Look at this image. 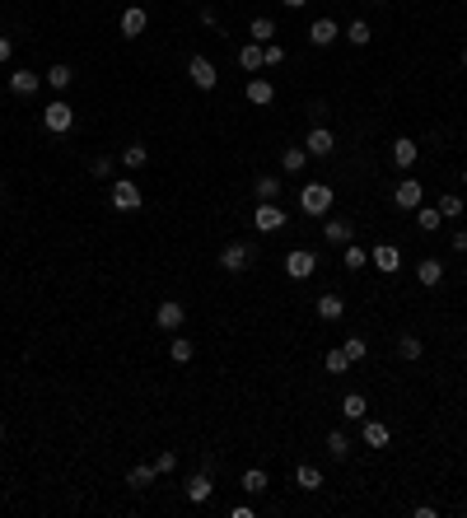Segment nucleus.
<instances>
[{
	"label": "nucleus",
	"mask_w": 467,
	"mask_h": 518,
	"mask_svg": "<svg viewBox=\"0 0 467 518\" xmlns=\"http://www.w3.org/2000/svg\"><path fill=\"white\" fill-rule=\"evenodd\" d=\"M43 126L52 135H66L70 126H75V108H70L66 98H56V103H47V113H43Z\"/></svg>",
	"instance_id": "1"
},
{
	"label": "nucleus",
	"mask_w": 467,
	"mask_h": 518,
	"mask_svg": "<svg viewBox=\"0 0 467 518\" xmlns=\"http://www.w3.org/2000/svg\"><path fill=\"white\" fill-rule=\"evenodd\" d=\"M300 210L304 215H327L332 210V187H323V182H309L300 192Z\"/></svg>",
	"instance_id": "2"
},
{
	"label": "nucleus",
	"mask_w": 467,
	"mask_h": 518,
	"mask_svg": "<svg viewBox=\"0 0 467 518\" xmlns=\"http://www.w3.org/2000/svg\"><path fill=\"white\" fill-rule=\"evenodd\" d=\"M108 201L117 205V210H141L145 196H141V187H136L131 178H117V182H112V192H108Z\"/></svg>",
	"instance_id": "3"
},
{
	"label": "nucleus",
	"mask_w": 467,
	"mask_h": 518,
	"mask_svg": "<svg viewBox=\"0 0 467 518\" xmlns=\"http://www.w3.org/2000/svg\"><path fill=\"white\" fill-rule=\"evenodd\" d=\"M253 229L257 234H276V229H285V210H280L276 201H262L253 215Z\"/></svg>",
	"instance_id": "4"
},
{
	"label": "nucleus",
	"mask_w": 467,
	"mask_h": 518,
	"mask_svg": "<svg viewBox=\"0 0 467 518\" xmlns=\"http://www.w3.org/2000/svg\"><path fill=\"white\" fill-rule=\"evenodd\" d=\"M313 271H318V257H313L309 248H295L285 257V276H290V281H309Z\"/></svg>",
	"instance_id": "5"
},
{
	"label": "nucleus",
	"mask_w": 467,
	"mask_h": 518,
	"mask_svg": "<svg viewBox=\"0 0 467 518\" xmlns=\"http://www.w3.org/2000/svg\"><path fill=\"white\" fill-rule=\"evenodd\" d=\"M182 322H187V308H182L178 299H164V304L155 308V327L159 332H178Z\"/></svg>",
	"instance_id": "6"
},
{
	"label": "nucleus",
	"mask_w": 467,
	"mask_h": 518,
	"mask_svg": "<svg viewBox=\"0 0 467 518\" xmlns=\"http://www.w3.org/2000/svg\"><path fill=\"white\" fill-rule=\"evenodd\" d=\"M421 196H425V187L416 178H402L397 187H392V205H397V210H416V205H421Z\"/></svg>",
	"instance_id": "7"
},
{
	"label": "nucleus",
	"mask_w": 467,
	"mask_h": 518,
	"mask_svg": "<svg viewBox=\"0 0 467 518\" xmlns=\"http://www.w3.org/2000/svg\"><path fill=\"white\" fill-rule=\"evenodd\" d=\"M187 75H192V84H197V89H215V79H220V75H215V66H211L206 57H192V61H187Z\"/></svg>",
	"instance_id": "8"
},
{
	"label": "nucleus",
	"mask_w": 467,
	"mask_h": 518,
	"mask_svg": "<svg viewBox=\"0 0 467 518\" xmlns=\"http://www.w3.org/2000/svg\"><path fill=\"white\" fill-rule=\"evenodd\" d=\"M304 150H309L313 159H327L336 150V135L327 131V126H313V131H309V145H304Z\"/></svg>",
	"instance_id": "9"
},
{
	"label": "nucleus",
	"mask_w": 467,
	"mask_h": 518,
	"mask_svg": "<svg viewBox=\"0 0 467 518\" xmlns=\"http://www.w3.org/2000/svg\"><path fill=\"white\" fill-rule=\"evenodd\" d=\"M336 38H341L336 19H313V23H309V43H313V47H332Z\"/></svg>",
	"instance_id": "10"
},
{
	"label": "nucleus",
	"mask_w": 467,
	"mask_h": 518,
	"mask_svg": "<svg viewBox=\"0 0 467 518\" xmlns=\"http://www.w3.org/2000/svg\"><path fill=\"white\" fill-rule=\"evenodd\" d=\"M416 159H421V145H416L412 135H397V140H392V164H397V169H412Z\"/></svg>",
	"instance_id": "11"
},
{
	"label": "nucleus",
	"mask_w": 467,
	"mask_h": 518,
	"mask_svg": "<svg viewBox=\"0 0 467 518\" xmlns=\"http://www.w3.org/2000/svg\"><path fill=\"white\" fill-rule=\"evenodd\" d=\"M10 89L19 94V98H33V94L43 89V75H38V70H14V75H10Z\"/></svg>",
	"instance_id": "12"
},
{
	"label": "nucleus",
	"mask_w": 467,
	"mask_h": 518,
	"mask_svg": "<svg viewBox=\"0 0 467 518\" xmlns=\"http://www.w3.org/2000/svg\"><path fill=\"white\" fill-rule=\"evenodd\" d=\"M211 472H197V476H187V485H182V495L192 500V505H206V500H211Z\"/></svg>",
	"instance_id": "13"
},
{
	"label": "nucleus",
	"mask_w": 467,
	"mask_h": 518,
	"mask_svg": "<svg viewBox=\"0 0 467 518\" xmlns=\"http://www.w3.org/2000/svg\"><path fill=\"white\" fill-rule=\"evenodd\" d=\"M369 261H374V266H378V271H383V276H392V271H397V266H402V252H397V248H392V243H378V248H374V252H369Z\"/></svg>",
	"instance_id": "14"
},
{
	"label": "nucleus",
	"mask_w": 467,
	"mask_h": 518,
	"mask_svg": "<svg viewBox=\"0 0 467 518\" xmlns=\"http://www.w3.org/2000/svg\"><path fill=\"white\" fill-rule=\"evenodd\" d=\"M416 281H421L425 290H434V285L444 281V261H434V257H421V261H416Z\"/></svg>",
	"instance_id": "15"
},
{
	"label": "nucleus",
	"mask_w": 467,
	"mask_h": 518,
	"mask_svg": "<svg viewBox=\"0 0 467 518\" xmlns=\"http://www.w3.org/2000/svg\"><path fill=\"white\" fill-rule=\"evenodd\" d=\"M248 257H253V248H248V243H229V248L220 252V266H224V271H243Z\"/></svg>",
	"instance_id": "16"
},
{
	"label": "nucleus",
	"mask_w": 467,
	"mask_h": 518,
	"mask_svg": "<svg viewBox=\"0 0 467 518\" xmlns=\"http://www.w3.org/2000/svg\"><path fill=\"white\" fill-rule=\"evenodd\" d=\"M145 23H150V14H145L141 5H126V10H122V33H126V38H141Z\"/></svg>",
	"instance_id": "17"
},
{
	"label": "nucleus",
	"mask_w": 467,
	"mask_h": 518,
	"mask_svg": "<svg viewBox=\"0 0 467 518\" xmlns=\"http://www.w3.org/2000/svg\"><path fill=\"white\" fill-rule=\"evenodd\" d=\"M155 481H159L155 462H141V467H131V472H126V485H131V490H150Z\"/></svg>",
	"instance_id": "18"
},
{
	"label": "nucleus",
	"mask_w": 467,
	"mask_h": 518,
	"mask_svg": "<svg viewBox=\"0 0 467 518\" xmlns=\"http://www.w3.org/2000/svg\"><path fill=\"white\" fill-rule=\"evenodd\" d=\"M276 98V84H271V79H248V103H257V108H267V103Z\"/></svg>",
	"instance_id": "19"
},
{
	"label": "nucleus",
	"mask_w": 467,
	"mask_h": 518,
	"mask_svg": "<svg viewBox=\"0 0 467 518\" xmlns=\"http://www.w3.org/2000/svg\"><path fill=\"white\" fill-rule=\"evenodd\" d=\"M365 444H369V449H388V444H392V429L383 425V420H365Z\"/></svg>",
	"instance_id": "20"
},
{
	"label": "nucleus",
	"mask_w": 467,
	"mask_h": 518,
	"mask_svg": "<svg viewBox=\"0 0 467 518\" xmlns=\"http://www.w3.org/2000/svg\"><path fill=\"white\" fill-rule=\"evenodd\" d=\"M341 313H346V299H341V294H323V299H318V317H323V322H336Z\"/></svg>",
	"instance_id": "21"
},
{
	"label": "nucleus",
	"mask_w": 467,
	"mask_h": 518,
	"mask_svg": "<svg viewBox=\"0 0 467 518\" xmlns=\"http://www.w3.org/2000/svg\"><path fill=\"white\" fill-rule=\"evenodd\" d=\"M323 238H327V243H351V238H356V225H346V220H327Z\"/></svg>",
	"instance_id": "22"
},
{
	"label": "nucleus",
	"mask_w": 467,
	"mask_h": 518,
	"mask_svg": "<svg viewBox=\"0 0 467 518\" xmlns=\"http://www.w3.org/2000/svg\"><path fill=\"white\" fill-rule=\"evenodd\" d=\"M243 490H248V495H267V490H271L267 472H262V467H248V472H243Z\"/></svg>",
	"instance_id": "23"
},
{
	"label": "nucleus",
	"mask_w": 467,
	"mask_h": 518,
	"mask_svg": "<svg viewBox=\"0 0 467 518\" xmlns=\"http://www.w3.org/2000/svg\"><path fill=\"white\" fill-rule=\"evenodd\" d=\"M341 411H346V420H365V416H369V402H365L360 393H346Z\"/></svg>",
	"instance_id": "24"
},
{
	"label": "nucleus",
	"mask_w": 467,
	"mask_h": 518,
	"mask_svg": "<svg viewBox=\"0 0 467 518\" xmlns=\"http://www.w3.org/2000/svg\"><path fill=\"white\" fill-rule=\"evenodd\" d=\"M248 33H253V43H262V47H267L271 38H276V23H271L267 14H257V19H253V28H248Z\"/></svg>",
	"instance_id": "25"
},
{
	"label": "nucleus",
	"mask_w": 467,
	"mask_h": 518,
	"mask_svg": "<svg viewBox=\"0 0 467 518\" xmlns=\"http://www.w3.org/2000/svg\"><path fill=\"white\" fill-rule=\"evenodd\" d=\"M416 225H421V229H425V234H434V229L444 225V215L434 210V205H416Z\"/></svg>",
	"instance_id": "26"
},
{
	"label": "nucleus",
	"mask_w": 467,
	"mask_h": 518,
	"mask_svg": "<svg viewBox=\"0 0 467 518\" xmlns=\"http://www.w3.org/2000/svg\"><path fill=\"white\" fill-rule=\"evenodd\" d=\"M304 164H309V150H304V145H295V150H285V154H280V169H285V173H300Z\"/></svg>",
	"instance_id": "27"
},
{
	"label": "nucleus",
	"mask_w": 467,
	"mask_h": 518,
	"mask_svg": "<svg viewBox=\"0 0 467 518\" xmlns=\"http://www.w3.org/2000/svg\"><path fill=\"white\" fill-rule=\"evenodd\" d=\"M295 485H304V490H318V485H323V472L304 462V467H295Z\"/></svg>",
	"instance_id": "28"
},
{
	"label": "nucleus",
	"mask_w": 467,
	"mask_h": 518,
	"mask_svg": "<svg viewBox=\"0 0 467 518\" xmlns=\"http://www.w3.org/2000/svg\"><path fill=\"white\" fill-rule=\"evenodd\" d=\"M397 355H402V360H421V355H425V341L421 337H397Z\"/></svg>",
	"instance_id": "29"
},
{
	"label": "nucleus",
	"mask_w": 467,
	"mask_h": 518,
	"mask_svg": "<svg viewBox=\"0 0 467 518\" xmlns=\"http://www.w3.org/2000/svg\"><path fill=\"white\" fill-rule=\"evenodd\" d=\"M434 210L444 215V220H458V215H463V196H458V192H444V196H439V205H434Z\"/></svg>",
	"instance_id": "30"
},
{
	"label": "nucleus",
	"mask_w": 467,
	"mask_h": 518,
	"mask_svg": "<svg viewBox=\"0 0 467 518\" xmlns=\"http://www.w3.org/2000/svg\"><path fill=\"white\" fill-rule=\"evenodd\" d=\"M253 192H257V201H276V196H280V182L267 173V178H257V182H253Z\"/></svg>",
	"instance_id": "31"
},
{
	"label": "nucleus",
	"mask_w": 467,
	"mask_h": 518,
	"mask_svg": "<svg viewBox=\"0 0 467 518\" xmlns=\"http://www.w3.org/2000/svg\"><path fill=\"white\" fill-rule=\"evenodd\" d=\"M369 38H374V33H369V23H365V19H356V23H346V43H351V47H365Z\"/></svg>",
	"instance_id": "32"
},
{
	"label": "nucleus",
	"mask_w": 467,
	"mask_h": 518,
	"mask_svg": "<svg viewBox=\"0 0 467 518\" xmlns=\"http://www.w3.org/2000/svg\"><path fill=\"white\" fill-rule=\"evenodd\" d=\"M238 66L243 70H262V43H248L243 52H238Z\"/></svg>",
	"instance_id": "33"
},
{
	"label": "nucleus",
	"mask_w": 467,
	"mask_h": 518,
	"mask_svg": "<svg viewBox=\"0 0 467 518\" xmlns=\"http://www.w3.org/2000/svg\"><path fill=\"white\" fill-rule=\"evenodd\" d=\"M122 164H126V169H145V164H150V150H145V145H126L122 150Z\"/></svg>",
	"instance_id": "34"
},
{
	"label": "nucleus",
	"mask_w": 467,
	"mask_h": 518,
	"mask_svg": "<svg viewBox=\"0 0 467 518\" xmlns=\"http://www.w3.org/2000/svg\"><path fill=\"white\" fill-rule=\"evenodd\" d=\"M70 79H75V70H70V66H52V70H47V84H52V89H70Z\"/></svg>",
	"instance_id": "35"
},
{
	"label": "nucleus",
	"mask_w": 467,
	"mask_h": 518,
	"mask_svg": "<svg viewBox=\"0 0 467 518\" xmlns=\"http://www.w3.org/2000/svg\"><path fill=\"white\" fill-rule=\"evenodd\" d=\"M168 355H173V360H178V364H187L192 355H197V346H192L187 337H173V346H168Z\"/></svg>",
	"instance_id": "36"
},
{
	"label": "nucleus",
	"mask_w": 467,
	"mask_h": 518,
	"mask_svg": "<svg viewBox=\"0 0 467 518\" xmlns=\"http://www.w3.org/2000/svg\"><path fill=\"white\" fill-rule=\"evenodd\" d=\"M346 360H351V364H356V360H365V355H369V346H365V337H346Z\"/></svg>",
	"instance_id": "37"
},
{
	"label": "nucleus",
	"mask_w": 467,
	"mask_h": 518,
	"mask_svg": "<svg viewBox=\"0 0 467 518\" xmlns=\"http://www.w3.org/2000/svg\"><path fill=\"white\" fill-rule=\"evenodd\" d=\"M327 453H332V458H346V453H351V439H346L341 429H332V434H327Z\"/></svg>",
	"instance_id": "38"
},
{
	"label": "nucleus",
	"mask_w": 467,
	"mask_h": 518,
	"mask_svg": "<svg viewBox=\"0 0 467 518\" xmlns=\"http://www.w3.org/2000/svg\"><path fill=\"white\" fill-rule=\"evenodd\" d=\"M280 61H285V47H280V43H267V47H262V66H280Z\"/></svg>",
	"instance_id": "39"
},
{
	"label": "nucleus",
	"mask_w": 467,
	"mask_h": 518,
	"mask_svg": "<svg viewBox=\"0 0 467 518\" xmlns=\"http://www.w3.org/2000/svg\"><path fill=\"white\" fill-rule=\"evenodd\" d=\"M365 261H369V252H365V248H356V243H346V266H351V271H360Z\"/></svg>",
	"instance_id": "40"
},
{
	"label": "nucleus",
	"mask_w": 467,
	"mask_h": 518,
	"mask_svg": "<svg viewBox=\"0 0 467 518\" xmlns=\"http://www.w3.org/2000/svg\"><path fill=\"white\" fill-rule=\"evenodd\" d=\"M346 369H351L346 350H332V355H327V373H346Z\"/></svg>",
	"instance_id": "41"
},
{
	"label": "nucleus",
	"mask_w": 467,
	"mask_h": 518,
	"mask_svg": "<svg viewBox=\"0 0 467 518\" xmlns=\"http://www.w3.org/2000/svg\"><path fill=\"white\" fill-rule=\"evenodd\" d=\"M173 467H178V453H159V458H155V472H159V476L173 472Z\"/></svg>",
	"instance_id": "42"
},
{
	"label": "nucleus",
	"mask_w": 467,
	"mask_h": 518,
	"mask_svg": "<svg viewBox=\"0 0 467 518\" xmlns=\"http://www.w3.org/2000/svg\"><path fill=\"white\" fill-rule=\"evenodd\" d=\"M89 169H94V178H108V173H112V159H108V154H99V159L89 164Z\"/></svg>",
	"instance_id": "43"
},
{
	"label": "nucleus",
	"mask_w": 467,
	"mask_h": 518,
	"mask_svg": "<svg viewBox=\"0 0 467 518\" xmlns=\"http://www.w3.org/2000/svg\"><path fill=\"white\" fill-rule=\"evenodd\" d=\"M10 52H14V43H10V38H0V66L10 61Z\"/></svg>",
	"instance_id": "44"
},
{
	"label": "nucleus",
	"mask_w": 467,
	"mask_h": 518,
	"mask_svg": "<svg viewBox=\"0 0 467 518\" xmlns=\"http://www.w3.org/2000/svg\"><path fill=\"white\" fill-rule=\"evenodd\" d=\"M454 252H467V229H458V234H454Z\"/></svg>",
	"instance_id": "45"
},
{
	"label": "nucleus",
	"mask_w": 467,
	"mask_h": 518,
	"mask_svg": "<svg viewBox=\"0 0 467 518\" xmlns=\"http://www.w3.org/2000/svg\"><path fill=\"white\" fill-rule=\"evenodd\" d=\"M280 5H290V10H304V5H309V0H280Z\"/></svg>",
	"instance_id": "46"
},
{
	"label": "nucleus",
	"mask_w": 467,
	"mask_h": 518,
	"mask_svg": "<svg viewBox=\"0 0 467 518\" xmlns=\"http://www.w3.org/2000/svg\"><path fill=\"white\" fill-rule=\"evenodd\" d=\"M0 439H5V420H0Z\"/></svg>",
	"instance_id": "47"
},
{
	"label": "nucleus",
	"mask_w": 467,
	"mask_h": 518,
	"mask_svg": "<svg viewBox=\"0 0 467 518\" xmlns=\"http://www.w3.org/2000/svg\"><path fill=\"white\" fill-rule=\"evenodd\" d=\"M463 66H467V47H463Z\"/></svg>",
	"instance_id": "48"
},
{
	"label": "nucleus",
	"mask_w": 467,
	"mask_h": 518,
	"mask_svg": "<svg viewBox=\"0 0 467 518\" xmlns=\"http://www.w3.org/2000/svg\"><path fill=\"white\" fill-rule=\"evenodd\" d=\"M463 182H467V173H463Z\"/></svg>",
	"instance_id": "49"
},
{
	"label": "nucleus",
	"mask_w": 467,
	"mask_h": 518,
	"mask_svg": "<svg viewBox=\"0 0 467 518\" xmlns=\"http://www.w3.org/2000/svg\"><path fill=\"white\" fill-rule=\"evenodd\" d=\"M463 5H467V0H463Z\"/></svg>",
	"instance_id": "50"
}]
</instances>
